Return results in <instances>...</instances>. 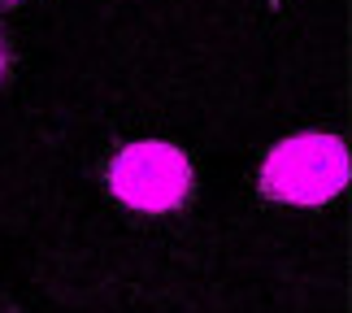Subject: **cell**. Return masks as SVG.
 <instances>
[{
  "instance_id": "cell-1",
  "label": "cell",
  "mask_w": 352,
  "mask_h": 313,
  "mask_svg": "<svg viewBox=\"0 0 352 313\" xmlns=\"http://www.w3.org/2000/svg\"><path fill=\"white\" fill-rule=\"evenodd\" d=\"M348 187V148L340 135L300 131L278 140L256 170V192L274 205H331Z\"/></svg>"
},
{
  "instance_id": "cell-2",
  "label": "cell",
  "mask_w": 352,
  "mask_h": 313,
  "mask_svg": "<svg viewBox=\"0 0 352 313\" xmlns=\"http://www.w3.org/2000/svg\"><path fill=\"white\" fill-rule=\"evenodd\" d=\"M104 183L109 196L122 209L135 213H174L183 209L196 192V170L192 157L179 144L166 140H135L126 148H118L104 166Z\"/></svg>"
},
{
  "instance_id": "cell-3",
  "label": "cell",
  "mask_w": 352,
  "mask_h": 313,
  "mask_svg": "<svg viewBox=\"0 0 352 313\" xmlns=\"http://www.w3.org/2000/svg\"><path fill=\"white\" fill-rule=\"evenodd\" d=\"M9 65H13V48H9V39L0 35V83L9 78Z\"/></svg>"
},
{
  "instance_id": "cell-4",
  "label": "cell",
  "mask_w": 352,
  "mask_h": 313,
  "mask_svg": "<svg viewBox=\"0 0 352 313\" xmlns=\"http://www.w3.org/2000/svg\"><path fill=\"white\" fill-rule=\"evenodd\" d=\"M13 5H26V0H0V9H13Z\"/></svg>"
}]
</instances>
